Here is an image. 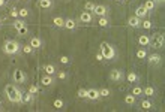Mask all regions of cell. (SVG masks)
<instances>
[{"mask_svg":"<svg viewBox=\"0 0 165 112\" xmlns=\"http://www.w3.org/2000/svg\"><path fill=\"white\" fill-rule=\"evenodd\" d=\"M5 94H6V97H8L9 102H12V103H21L23 91H21L17 85H12V84L6 85L5 87Z\"/></svg>","mask_w":165,"mask_h":112,"instance_id":"6da1fadb","label":"cell"},{"mask_svg":"<svg viewBox=\"0 0 165 112\" xmlns=\"http://www.w3.org/2000/svg\"><path fill=\"white\" fill-rule=\"evenodd\" d=\"M21 51V45L17 40H8L3 43V52L8 55H15Z\"/></svg>","mask_w":165,"mask_h":112,"instance_id":"7a4b0ae2","label":"cell"},{"mask_svg":"<svg viewBox=\"0 0 165 112\" xmlns=\"http://www.w3.org/2000/svg\"><path fill=\"white\" fill-rule=\"evenodd\" d=\"M101 54L104 55L105 60H111V58L116 57V50L111 47V45L104 42V43H101Z\"/></svg>","mask_w":165,"mask_h":112,"instance_id":"3957f363","label":"cell"},{"mask_svg":"<svg viewBox=\"0 0 165 112\" xmlns=\"http://www.w3.org/2000/svg\"><path fill=\"white\" fill-rule=\"evenodd\" d=\"M150 45L153 48H162L164 47V36L161 33L150 36Z\"/></svg>","mask_w":165,"mask_h":112,"instance_id":"277c9868","label":"cell"},{"mask_svg":"<svg viewBox=\"0 0 165 112\" xmlns=\"http://www.w3.org/2000/svg\"><path fill=\"white\" fill-rule=\"evenodd\" d=\"M110 79L114 81V82H120L123 79V72L120 69H113L110 72Z\"/></svg>","mask_w":165,"mask_h":112,"instance_id":"5b68a950","label":"cell"},{"mask_svg":"<svg viewBox=\"0 0 165 112\" xmlns=\"http://www.w3.org/2000/svg\"><path fill=\"white\" fill-rule=\"evenodd\" d=\"M146 58H149L147 61H149L150 66H159V64L162 63V57H161L159 54H150V55H147Z\"/></svg>","mask_w":165,"mask_h":112,"instance_id":"8992f818","label":"cell"},{"mask_svg":"<svg viewBox=\"0 0 165 112\" xmlns=\"http://www.w3.org/2000/svg\"><path fill=\"white\" fill-rule=\"evenodd\" d=\"M149 15V11L141 5V6H138L137 9H135V17H138L140 19H146V17Z\"/></svg>","mask_w":165,"mask_h":112,"instance_id":"52a82bcc","label":"cell"},{"mask_svg":"<svg viewBox=\"0 0 165 112\" xmlns=\"http://www.w3.org/2000/svg\"><path fill=\"white\" fill-rule=\"evenodd\" d=\"M107 12H108L107 6H104V5H96L92 14H95V15H98V17H105V15H107Z\"/></svg>","mask_w":165,"mask_h":112,"instance_id":"ba28073f","label":"cell"},{"mask_svg":"<svg viewBox=\"0 0 165 112\" xmlns=\"http://www.w3.org/2000/svg\"><path fill=\"white\" fill-rule=\"evenodd\" d=\"M26 78H27V76H26V73L23 72V70H20V69L14 72V81H15L17 84H20V82H24V81H26Z\"/></svg>","mask_w":165,"mask_h":112,"instance_id":"9c48e42d","label":"cell"},{"mask_svg":"<svg viewBox=\"0 0 165 112\" xmlns=\"http://www.w3.org/2000/svg\"><path fill=\"white\" fill-rule=\"evenodd\" d=\"M99 97H101L99 90H96V88H90V90H87V99H89V100H98Z\"/></svg>","mask_w":165,"mask_h":112,"instance_id":"30bf717a","label":"cell"},{"mask_svg":"<svg viewBox=\"0 0 165 112\" xmlns=\"http://www.w3.org/2000/svg\"><path fill=\"white\" fill-rule=\"evenodd\" d=\"M29 45H30L33 50H39V48H42V39L38 37V36H35V37L30 39V43Z\"/></svg>","mask_w":165,"mask_h":112,"instance_id":"8fae6325","label":"cell"},{"mask_svg":"<svg viewBox=\"0 0 165 112\" xmlns=\"http://www.w3.org/2000/svg\"><path fill=\"white\" fill-rule=\"evenodd\" d=\"M33 100H35V94H32V93H23V96H21V103L30 105V103H33Z\"/></svg>","mask_w":165,"mask_h":112,"instance_id":"7c38bea8","label":"cell"},{"mask_svg":"<svg viewBox=\"0 0 165 112\" xmlns=\"http://www.w3.org/2000/svg\"><path fill=\"white\" fill-rule=\"evenodd\" d=\"M80 21L81 22H92L93 21V15H92V12H87V11H84V12H81V15H80Z\"/></svg>","mask_w":165,"mask_h":112,"instance_id":"4fadbf2b","label":"cell"},{"mask_svg":"<svg viewBox=\"0 0 165 112\" xmlns=\"http://www.w3.org/2000/svg\"><path fill=\"white\" fill-rule=\"evenodd\" d=\"M128 26L129 27H134V29H137V27H140L141 26V19L138 18V17H131L129 19H128Z\"/></svg>","mask_w":165,"mask_h":112,"instance_id":"5bb4252c","label":"cell"},{"mask_svg":"<svg viewBox=\"0 0 165 112\" xmlns=\"http://www.w3.org/2000/svg\"><path fill=\"white\" fill-rule=\"evenodd\" d=\"M138 43L141 45V47H149L150 45V36H147V34H141L140 37H138Z\"/></svg>","mask_w":165,"mask_h":112,"instance_id":"9a60e30c","label":"cell"},{"mask_svg":"<svg viewBox=\"0 0 165 112\" xmlns=\"http://www.w3.org/2000/svg\"><path fill=\"white\" fill-rule=\"evenodd\" d=\"M41 84H42V85H45V87L53 85V84H54V78H53V75H45V76H42Z\"/></svg>","mask_w":165,"mask_h":112,"instance_id":"2e32d148","label":"cell"},{"mask_svg":"<svg viewBox=\"0 0 165 112\" xmlns=\"http://www.w3.org/2000/svg\"><path fill=\"white\" fill-rule=\"evenodd\" d=\"M75 27H77L75 19H72V18L65 19V27H63V29H66V30H75Z\"/></svg>","mask_w":165,"mask_h":112,"instance_id":"e0dca14e","label":"cell"},{"mask_svg":"<svg viewBox=\"0 0 165 112\" xmlns=\"http://www.w3.org/2000/svg\"><path fill=\"white\" fill-rule=\"evenodd\" d=\"M38 3L42 9H51L53 8V0H39Z\"/></svg>","mask_w":165,"mask_h":112,"instance_id":"ac0fdd59","label":"cell"},{"mask_svg":"<svg viewBox=\"0 0 165 112\" xmlns=\"http://www.w3.org/2000/svg\"><path fill=\"white\" fill-rule=\"evenodd\" d=\"M53 24H54L56 27H59V29H63V27H65V19H63L62 17H54V18H53Z\"/></svg>","mask_w":165,"mask_h":112,"instance_id":"d6986e66","label":"cell"},{"mask_svg":"<svg viewBox=\"0 0 165 112\" xmlns=\"http://www.w3.org/2000/svg\"><path fill=\"white\" fill-rule=\"evenodd\" d=\"M12 26L15 27V30H20V29H24V27H27V24H26V21H24V19H15Z\"/></svg>","mask_w":165,"mask_h":112,"instance_id":"ffe728a7","label":"cell"},{"mask_svg":"<svg viewBox=\"0 0 165 112\" xmlns=\"http://www.w3.org/2000/svg\"><path fill=\"white\" fill-rule=\"evenodd\" d=\"M44 70L47 72V75H54L56 73V67H54V64H45Z\"/></svg>","mask_w":165,"mask_h":112,"instance_id":"44dd1931","label":"cell"},{"mask_svg":"<svg viewBox=\"0 0 165 112\" xmlns=\"http://www.w3.org/2000/svg\"><path fill=\"white\" fill-rule=\"evenodd\" d=\"M143 6H144V8H146V9H147V11L150 12V11H153V9L156 8V3L153 2V0H146Z\"/></svg>","mask_w":165,"mask_h":112,"instance_id":"7402d4cb","label":"cell"},{"mask_svg":"<svg viewBox=\"0 0 165 112\" xmlns=\"http://www.w3.org/2000/svg\"><path fill=\"white\" fill-rule=\"evenodd\" d=\"M149 54H147V50L146 48H140L138 51H137V58H140V60H143V58H146Z\"/></svg>","mask_w":165,"mask_h":112,"instance_id":"603a6c76","label":"cell"},{"mask_svg":"<svg viewBox=\"0 0 165 112\" xmlns=\"http://www.w3.org/2000/svg\"><path fill=\"white\" fill-rule=\"evenodd\" d=\"M126 79H128L129 82H132V84H134V82H137L140 78H138V75H137L135 72H129V73H128V76H126Z\"/></svg>","mask_w":165,"mask_h":112,"instance_id":"cb8c5ba5","label":"cell"},{"mask_svg":"<svg viewBox=\"0 0 165 112\" xmlns=\"http://www.w3.org/2000/svg\"><path fill=\"white\" fill-rule=\"evenodd\" d=\"M125 103H126V105H135V96H134V94L125 96Z\"/></svg>","mask_w":165,"mask_h":112,"instance_id":"d4e9b609","label":"cell"},{"mask_svg":"<svg viewBox=\"0 0 165 112\" xmlns=\"http://www.w3.org/2000/svg\"><path fill=\"white\" fill-rule=\"evenodd\" d=\"M53 106H54L56 109H63L65 103H63V100H62V99H56V100L53 102Z\"/></svg>","mask_w":165,"mask_h":112,"instance_id":"484cf974","label":"cell"},{"mask_svg":"<svg viewBox=\"0 0 165 112\" xmlns=\"http://www.w3.org/2000/svg\"><path fill=\"white\" fill-rule=\"evenodd\" d=\"M132 94L137 97V96H141V94H143V88H141V87H138V85H135L134 88H132Z\"/></svg>","mask_w":165,"mask_h":112,"instance_id":"4316f807","label":"cell"},{"mask_svg":"<svg viewBox=\"0 0 165 112\" xmlns=\"http://www.w3.org/2000/svg\"><path fill=\"white\" fill-rule=\"evenodd\" d=\"M77 96L80 99H87V90L86 88H80L78 91H77Z\"/></svg>","mask_w":165,"mask_h":112,"instance_id":"83f0119b","label":"cell"},{"mask_svg":"<svg viewBox=\"0 0 165 112\" xmlns=\"http://www.w3.org/2000/svg\"><path fill=\"white\" fill-rule=\"evenodd\" d=\"M98 24H99L101 27H108V26H110V22H108V19H107L105 17H101L99 21H98Z\"/></svg>","mask_w":165,"mask_h":112,"instance_id":"f1b7e54d","label":"cell"},{"mask_svg":"<svg viewBox=\"0 0 165 112\" xmlns=\"http://www.w3.org/2000/svg\"><path fill=\"white\" fill-rule=\"evenodd\" d=\"M143 93H144L146 96H153V94H155V88L149 85V87H146V88L143 90Z\"/></svg>","mask_w":165,"mask_h":112,"instance_id":"f546056e","label":"cell"},{"mask_svg":"<svg viewBox=\"0 0 165 112\" xmlns=\"http://www.w3.org/2000/svg\"><path fill=\"white\" fill-rule=\"evenodd\" d=\"M152 21H149V19H143L141 21V27H144L146 30H149V29H152Z\"/></svg>","mask_w":165,"mask_h":112,"instance_id":"4dcf8cb0","label":"cell"},{"mask_svg":"<svg viewBox=\"0 0 165 112\" xmlns=\"http://www.w3.org/2000/svg\"><path fill=\"white\" fill-rule=\"evenodd\" d=\"M95 3H93V2H87L86 5H84V9L87 11V12H93V9H95Z\"/></svg>","mask_w":165,"mask_h":112,"instance_id":"1f68e13d","label":"cell"},{"mask_svg":"<svg viewBox=\"0 0 165 112\" xmlns=\"http://www.w3.org/2000/svg\"><path fill=\"white\" fill-rule=\"evenodd\" d=\"M99 94H101V97H108L111 94V91H110L108 88H101L99 90Z\"/></svg>","mask_w":165,"mask_h":112,"instance_id":"d6a6232c","label":"cell"},{"mask_svg":"<svg viewBox=\"0 0 165 112\" xmlns=\"http://www.w3.org/2000/svg\"><path fill=\"white\" fill-rule=\"evenodd\" d=\"M21 50L24 51L26 54H33V51H35V50L30 47V45H24V47H21Z\"/></svg>","mask_w":165,"mask_h":112,"instance_id":"836d02e7","label":"cell"},{"mask_svg":"<svg viewBox=\"0 0 165 112\" xmlns=\"http://www.w3.org/2000/svg\"><path fill=\"white\" fill-rule=\"evenodd\" d=\"M29 93L38 94V93H39V85H30V87H29Z\"/></svg>","mask_w":165,"mask_h":112,"instance_id":"e575fe53","label":"cell"},{"mask_svg":"<svg viewBox=\"0 0 165 112\" xmlns=\"http://www.w3.org/2000/svg\"><path fill=\"white\" fill-rule=\"evenodd\" d=\"M141 106H143V109L149 111V109H152V102H150V100H143V103H141Z\"/></svg>","mask_w":165,"mask_h":112,"instance_id":"d590c367","label":"cell"},{"mask_svg":"<svg viewBox=\"0 0 165 112\" xmlns=\"http://www.w3.org/2000/svg\"><path fill=\"white\" fill-rule=\"evenodd\" d=\"M18 15H20L21 18H26V17L29 15V11H27V9H20V11H18Z\"/></svg>","mask_w":165,"mask_h":112,"instance_id":"8d00e7d4","label":"cell"},{"mask_svg":"<svg viewBox=\"0 0 165 112\" xmlns=\"http://www.w3.org/2000/svg\"><path fill=\"white\" fill-rule=\"evenodd\" d=\"M17 33H18L20 36H26V34L29 33V29H27V27H24V29H20V30H17Z\"/></svg>","mask_w":165,"mask_h":112,"instance_id":"74e56055","label":"cell"},{"mask_svg":"<svg viewBox=\"0 0 165 112\" xmlns=\"http://www.w3.org/2000/svg\"><path fill=\"white\" fill-rule=\"evenodd\" d=\"M9 15H11L12 18H18V17H20V15H18V11H17L15 8H12V9L9 11Z\"/></svg>","mask_w":165,"mask_h":112,"instance_id":"f35d334b","label":"cell"},{"mask_svg":"<svg viewBox=\"0 0 165 112\" xmlns=\"http://www.w3.org/2000/svg\"><path fill=\"white\" fill-rule=\"evenodd\" d=\"M69 61H71V58H69L68 55H62V57H60V63H63V64H68Z\"/></svg>","mask_w":165,"mask_h":112,"instance_id":"ab89813d","label":"cell"},{"mask_svg":"<svg viewBox=\"0 0 165 112\" xmlns=\"http://www.w3.org/2000/svg\"><path fill=\"white\" fill-rule=\"evenodd\" d=\"M57 78L59 79H66L68 78V73L66 72H57Z\"/></svg>","mask_w":165,"mask_h":112,"instance_id":"60d3db41","label":"cell"},{"mask_svg":"<svg viewBox=\"0 0 165 112\" xmlns=\"http://www.w3.org/2000/svg\"><path fill=\"white\" fill-rule=\"evenodd\" d=\"M96 60H99V61H102V60H104V55H102L101 52H98V54H96Z\"/></svg>","mask_w":165,"mask_h":112,"instance_id":"b9f144b4","label":"cell"},{"mask_svg":"<svg viewBox=\"0 0 165 112\" xmlns=\"http://www.w3.org/2000/svg\"><path fill=\"white\" fill-rule=\"evenodd\" d=\"M6 5V0H0V8H3Z\"/></svg>","mask_w":165,"mask_h":112,"instance_id":"7bdbcfd3","label":"cell"},{"mask_svg":"<svg viewBox=\"0 0 165 112\" xmlns=\"http://www.w3.org/2000/svg\"><path fill=\"white\" fill-rule=\"evenodd\" d=\"M153 2H155V3H159V5H162V3H164V0H153Z\"/></svg>","mask_w":165,"mask_h":112,"instance_id":"ee69618b","label":"cell"},{"mask_svg":"<svg viewBox=\"0 0 165 112\" xmlns=\"http://www.w3.org/2000/svg\"><path fill=\"white\" fill-rule=\"evenodd\" d=\"M114 2H123V0H114Z\"/></svg>","mask_w":165,"mask_h":112,"instance_id":"f6af8a7d","label":"cell"},{"mask_svg":"<svg viewBox=\"0 0 165 112\" xmlns=\"http://www.w3.org/2000/svg\"><path fill=\"white\" fill-rule=\"evenodd\" d=\"M23 2H27V0H23Z\"/></svg>","mask_w":165,"mask_h":112,"instance_id":"bcb514c9","label":"cell"},{"mask_svg":"<svg viewBox=\"0 0 165 112\" xmlns=\"http://www.w3.org/2000/svg\"><path fill=\"white\" fill-rule=\"evenodd\" d=\"M0 111H2V108H0Z\"/></svg>","mask_w":165,"mask_h":112,"instance_id":"7dc6e473","label":"cell"},{"mask_svg":"<svg viewBox=\"0 0 165 112\" xmlns=\"http://www.w3.org/2000/svg\"><path fill=\"white\" fill-rule=\"evenodd\" d=\"M6 2H8V0H6Z\"/></svg>","mask_w":165,"mask_h":112,"instance_id":"c3c4849f","label":"cell"}]
</instances>
